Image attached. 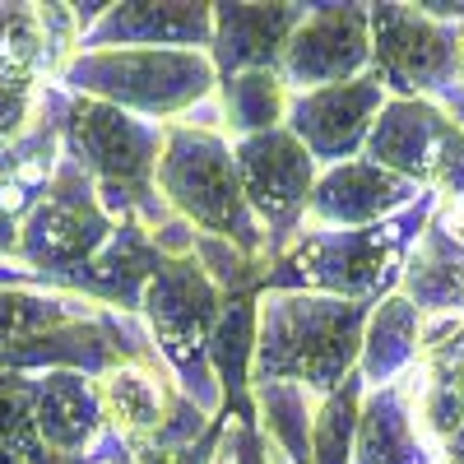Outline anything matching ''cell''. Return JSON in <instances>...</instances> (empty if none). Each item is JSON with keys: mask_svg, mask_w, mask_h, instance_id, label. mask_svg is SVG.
<instances>
[{"mask_svg": "<svg viewBox=\"0 0 464 464\" xmlns=\"http://www.w3.org/2000/svg\"><path fill=\"white\" fill-rule=\"evenodd\" d=\"M372 306L321 293H260L251 385L293 381L312 395H330L358 372L362 330Z\"/></svg>", "mask_w": 464, "mask_h": 464, "instance_id": "3", "label": "cell"}, {"mask_svg": "<svg viewBox=\"0 0 464 464\" xmlns=\"http://www.w3.org/2000/svg\"><path fill=\"white\" fill-rule=\"evenodd\" d=\"M418 334H422V312L404 293H391L372 306L358 353V376L367 381V391L400 381L418 362Z\"/></svg>", "mask_w": 464, "mask_h": 464, "instance_id": "22", "label": "cell"}, {"mask_svg": "<svg viewBox=\"0 0 464 464\" xmlns=\"http://www.w3.org/2000/svg\"><path fill=\"white\" fill-rule=\"evenodd\" d=\"M33 391H37V376L28 372H0V446L14 450L28 464H89L84 459H65L52 455L37 437V418H33Z\"/></svg>", "mask_w": 464, "mask_h": 464, "instance_id": "27", "label": "cell"}, {"mask_svg": "<svg viewBox=\"0 0 464 464\" xmlns=\"http://www.w3.org/2000/svg\"><path fill=\"white\" fill-rule=\"evenodd\" d=\"M464 24H437L418 5H372V74L385 98H437L459 84Z\"/></svg>", "mask_w": 464, "mask_h": 464, "instance_id": "9", "label": "cell"}, {"mask_svg": "<svg viewBox=\"0 0 464 464\" xmlns=\"http://www.w3.org/2000/svg\"><path fill=\"white\" fill-rule=\"evenodd\" d=\"M422 196V186L385 172L367 159L325 168L312 186V200H306V223L312 227H372L395 218L400 209H409Z\"/></svg>", "mask_w": 464, "mask_h": 464, "instance_id": "14", "label": "cell"}, {"mask_svg": "<svg viewBox=\"0 0 464 464\" xmlns=\"http://www.w3.org/2000/svg\"><path fill=\"white\" fill-rule=\"evenodd\" d=\"M223 428H227V418L218 413L214 418V428L196 441V446H186V450H159V446H130L135 464H214V450L223 441Z\"/></svg>", "mask_w": 464, "mask_h": 464, "instance_id": "30", "label": "cell"}, {"mask_svg": "<svg viewBox=\"0 0 464 464\" xmlns=\"http://www.w3.org/2000/svg\"><path fill=\"white\" fill-rule=\"evenodd\" d=\"M432 102H437V107L450 116V121H455L459 130H464V84H450V89H441Z\"/></svg>", "mask_w": 464, "mask_h": 464, "instance_id": "33", "label": "cell"}, {"mask_svg": "<svg viewBox=\"0 0 464 464\" xmlns=\"http://www.w3.org/2000/svg\"><path fill=\"white\" fill-rule=\"evenodd\" d=\"M0 464H28V459H19L14 450H5V446H0Z\"/></svg>", "mask_w": 464, "mask_h": 464, "instance_id": "34", "label": "cell"}, {"mask_svg": "<svg viewBox=\"0 0 464 464\" xmlns=\"http://www.w3.org/2000/svg\"><path fill=\"white\" fill-rule=\"evenodd\" d=\"M33 418H37V437L52 455L65 459H84L102 446L107 437V413L98 400L93 376L80 372H43L33 391Z\"/></svg>", "mask_w": 464, "mask_h": 464, "instance_id": "17", "label": "cell"}, {"mask_svg": "<svg viewBox=\"0 0 464 464\" xmlns=\"http://www.w3.org/2000/svg\"><path fill=\"white\" fill-rule=\"evenodd\" d=\"M93 385H98V400L107 413V432H116L126 446H144L159 432L177 381L163 367H111Z\"/></svg>", "mask_w": 464, "mask_h": 464, "instance_id": "20", "label": "cell"}, {"mask_svg": "<svg viewBox=\"0 0 464 464\" xmlns=\"http://www.w3.org/2000/svg\"><path fill=\"white\" fill-rule=\"evenodd\" d=\"M367 400V381L353 372L343 385L316 400L312 418V464H353V441H358V413Z\"/></svg>", "mask_w": 464, "mask_h": 464, "instance_id": "25", "label": "cell"}, {"mask_svg": "<svg viewBox=\"0 0 464 464\" xmlns=\"http://www.w3.org/2000/svg\"><path fill=\"white\" fill-rule=\"evenodd\" d=\"M372 70V5H312L288 37L279 80L288 93H312Z\"/></svg>", "mask_w": 464, "mask_h": 464, "instance_id": "11", "label": "cell"}, {"mask_svg": "<svg viewBox=\"0 0 464 464\" xmlns=\"http://www.w3.org/2000/svg\"><path fill=\"white\" fill-rule=\"evenodd\" d=\"M432 214H437V196L422 190L409 209L372 227L302 223V232L269 265L265 293H321V297L376 306L381 297L400 293L404 260L422 237V227L432 223Z\"/></svg>", "mask_w": 464, "mask_h": 464, "instance_id": "1", "label": "cell"}, {"mask_svg": "<svg viewBox=\"0 0 464 464\" xmlns=\"http://www.w3.org/2000/svg\"><path fill=\"white\" fill-rule=\"evenodd\" d=\"M61 89L168 126L218 93V74L209 52H80Z\"/></svg>", "mask_w": 464, "mask_h": 464, "instance_id": "6", "label": "cell"}, {"mask_svg": "<svg viewBox=\"0 0 464 464\" xmlns=\"http://www.w3.org/2000/svg\"><path fill=\"white\" fill-rule=\"evenodd\" d=\"M24 214H28V200L0 186V265L14 260V251H19V223H24Z\"/></svg>", "mask_w": 464, "mask_h": 464, "instance_id": "31", "label": "cell"}, {"mask_svg": "<svg viewBox=\"0 0 464 464\" xmlns=\"http://www.w3.org/2000/svg\"><path fill=\"white\" fill-rule=\"evenodd\" d=\"M432 459H437V446L422 437L400 381L367 391L362 413H358L353 464H432Z\"/></svg>", "mask_w": 464, "mask_h": 464, "instance_id": "18", "label": "cell"}, {"mask_svg": "<svg viewBox=\"0 0 464 464\" xmlns=\"http://www.w3.org/2000/svg\"><path fill=\"white\" fill-rule=\"evenodd\" d=\"M111 232L116 218L102 209L89 172L61 153L52 181L37 190L19 223V265H0V288H47L52 279L89 265L111 242Z\"/></svg>", "mask_w": 464, "mask_h": 464, "instance_id": "5", "label": "cell"}, {"mask_svg": "<svg viewBox=\"0 0 464 464\" xmlns=\"http://www.w3.org/2000/svg\"><path fill=\"white\" fill-rule=\"evenodd\" d=\"M459 316H464V312H459Z\"/></svg>", "mask_w": 464, "mask_h": 464, "instance_id": "37", "label": "cell"}, {"mask_svg": "<svg viewBox=\"0 0 464 464\" xmlns=\"http://www.w3.org/2000/svg\"><path fill=\"white\" fill-rule=\"evenodd\" d=\"M56 116H61V153L80 163L98 190L102 209L121 223L140 218L149 232H159L177 214L159 196V153L163 126L130 116L111 102L65 93L56 84Z\"/></svg>", "mask_w": 464, "mask_h": 464, "instance_id": "2", "label": "cell"}, {"mask_svg": "<svg viewBox=\"0 0 464 464\" xmlns=\"http://www.w3.org/2000/svg\"><path fill=\"white\" fill-rule=\"evenodd\" d=\"M223 293L209 284L196 256H168L159 265V275L149 279L144 302H140V321L159 348L163 367L172 372L177 391L186 400H196L209 418L223 413V391L209 367V334L223 316Z\"/></svg>", "mask_w": 464, "mask_h": 464, "instance_id": "7", "label": "cell"}, {"mask_svg": "<svg viewBox=\"0 0 464 464\" xmlns=\"http://www.w3.org/2000/svg\"><path fill=\"white\" fill-rule=\"evenodd\" d=\"M459 84H464V33H459Z\"/></svg>", "mask_w": 464, "mask_h": 464, "instance_id": "35", "label": "cell"}, {"mask_svg": "<svg viewBox=\"0 0 464 464\" xmlns=\"http://www.w3.org/2000/svg\"><path fill=\"white\" fill-rule=\"evenodd\" d=\"M362 159L437 200H464V130L432 98H391L367 135Z\"/></svg>", "mask_w": 464, "mask_h": 464, "instance_id": "8", "label": "cell"}, {"mask_svg": "<svg viewBox=\"0 0 464 464\" xmlns=\"http://www.w3.org/2000/svg\"><path fill=\"white\" fill-rule=\"evenodd\" d=\"M232 163H237V181H242V196H246L251 214L265 227L269 265H275V256L306 223V200H312V186H316L321 168L297 144V135L288 126L251 135V140H232Z\"/></svg>", "mask_w": 464, "mask_h": 464, "instance_id": "10", "label": "cell"}, {"mask_svg": "<svg viewBox=\"0 0 464 464\" xmlns=\"http://www.w3.org/2000/svg\"><path fill=\"white\" fill-rule=\"evenodd\" d=\"M391 102L381 89V80L367 70L358 80H343L330 89H312V93H288V116L284 126L297 135V144L316 159V168H339L362 159L367 135L376 126L381 107Z\"/></svg>", "mask_w": 464, "mask_h": 464, "instance_id": "12", "label": "cell"}, {"mask_svg": "<svg viewBox=\"0 0 464 464\" xmlns=\"http://www.w3.org/2000/svg\"><path fill=\"white\" fill-rule=\"evenodd\" d=\"M89 464H135V455H130V446L116 437V432H107L102 437V446L89 455Z\"/></svg>", "mask_w": 464, "mask_h": 464, "instance_id": "32", "label": "cell"}, {"mask_svg": "<svg viewBox=\"0 0 464 464\" xmlns=\"http://www.w3.org/2000/svg\"><path fill=\"white\" fill-rule=\"evenodd\" d=\"M214 5H107L80 52H209Z\"/></svg>", "mask_w": 464, "mask_h": 464, "instance_id": "15", "label": "cell"}, {"mask_svg": "<svg viewBox=\"0 0 464 464\" xmlns=\"http://www.w3.org/2000/svg\"><path fill=\"white\" fill-rule=\"evenodd\" d=\"M93 312V302L74 297V293H52V288H0V348L37 334V330H52L65 321H80Z\"/></svg>", "mask_w": 464, "mask_h": 464, "instance_id": "26", "label": "cell"}, {"mask_svg": "<svg viewBox=\"0 0 464 464\" xmlns=\"http://www.w3.org/2000/svg\"><path fill=\"white\" fill-rule=\"evenodd\" d=\"M256 306L260 293H242L223 302V316L209 334V367L223 391V418L237 422H260L256 400H251V358H256Z\"/></svg>", "mask_w": 464, "mask_h": 464, "instance_id": "19", "label": "cell"}, {"mask_svg": "<svg viewBox=\"0 0 464 464\" xmlns=\"http://www.w3.org/2000/svg\"><path fill=\"white\" fill-rule=\"evenodd\" d=\"M251 400H256L265 441L288 464H312V418H316L321 395H312L306 385H293V381H260L251 385Z\"/></svg>", "mask_w": 464, "mask_h": 464, "instance_id": "23", "label": "cell"}, {"mask_svg": "<svg viewBox=\"0 0 464 464\" xmlns=\"http://www.w3.org/2000/svg\"><path fill=\"white\" fill-rule=\"evenodd\" d=\"M306 19V5H214L209 61L218 84L246 70H275L284 61L288 37Z\"/></svg>", "mask_w": 464, "mask_h": 464, "instance_id": "16", "label": "cell"}, {"mask_svg": "<svg viewBox=\"0 0 464 464\" xmlns=\"http://www.w3.org/2000/svg\"><path fill=\"white\" fill-rule=\"evenodd\" d=\"M218 111L227 140H251L265 130H279L288 116V89L275 70H246L218 84Z\"/></svg>", "mask_w": 464, "mask_h": 464, "instance_id": "24", "label": "cell"}, {"mask_svg": "<svg viewBox=\"0 0 464 464\" xmlns=\"http://www.w3.org/2000/svg\"><path fill=\"white\" fill-rule=\"evenodd\" d=\"M400 293L422 316H459L464 312V246L450 242L437 223H428L404 260Z\"/></svg>", "mask_w": 464, "mask_h": 464, "instance_id": "21", "label": "cell"}, {"mask_svg": "<svg viewBox=\"0 0 464 464\" xmlns=\"http://www.w3.org/2000/svg\"><path fill=\"white\" fill-rule=\"evenodd\" d=\"M168 256L159 251L153 232L140 223V218H121L111 232V242L80 269L52 279L47 288L52 293H74L93 306H107V312H121V316H140V302H144V288L149 279L159 275V265Z\"/></svg>", "mask_w": 464, "mask_h": 464, "instance_id": "13", "label": "cell"}, {"mask_svg": "<svg viewBox=\"0 0 464 464\" xmlns=\"http://www.w3.org/2000/svg\"><path fill=\"white\" fill-rule=\"evenodd\" d=\"M159 196L163 205L190 223L196 232L223 237L251 256L269 260L265 227L251 214L237 163H232V140L209 126L190 121H168L163 126V153H159Z\"/></svg>", "mask_w": 464, "mask_h": 464, "instance_id": "4", "label": "cell"}, {"mask_svg": "<svg viewBox=\"0 0 464 464\" xmlns=\"http://www.w3.org/2000/svg\"><path fill=\"white\" fill-rule=\"evenodd\" d=\"M214 428V418L196 404V400H186L177 385H172V395H168V413L159 422V432H153V441L144 446H159V450H186V446H196L205 432Z\"/></svg>", "mask_w": 464, "mask_h": 464, "instance_id": "28", "label": "cell"}, {"mask_svg": "<svg viewBox=\"0 0 464 464\" xmlns=\"http://www.w3.org/2000/svg\"><path fill=\"white\" fill-rule=\"evenodd\" d=\"M275 464H288V459H284V455H279V450H275Z\"/></svg>", "mask_w": 464, "mask_h": 464, "instance_id": "36", "label": "cell"}, {"mask_svg": "<svg viewBox=\"0 0 464 464\" xmlns=\"http://www.w3.org/2000/svg\"><path fill=\"white\" fill-rule=\"evenodd\" d=\"M214 464H275V446L265 441L260 422L227 418L223 441H218V450H214Z\"/></svg>", "mask_w": 464, "mask_h": 464, "instance_id": "29", "label": "cell"}]
</instances>
